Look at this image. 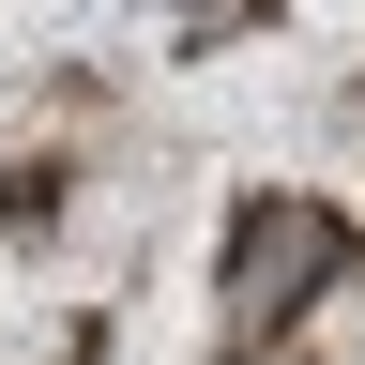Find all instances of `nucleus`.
<instances>
[{
    "instance_id": "f03ea898",
    "label": "nucleus",
    "mask_w": 365,
    "mask_h": 365,
    "mask_svg": "<svg viewBox=\"0 0 365 365\" xmlns=\"http://www.w3.org/2000/svg\"><path fill=\"white\" fill-rule=\"evenodd\" d=\"M0 228H61V168H16V182H0Z\"/></svg>"
},
{
    "instance_id": "f257e3e1",
    "label": "nucleus",
    "mask_w": 365,
    "mask_h": 365,
    "mask_svg": "<svg viewBox=\"0 0 365 365\" xmlns=\"http://www.w3.org/2000/svg\"><path fill=\"white\" fill-rule=\"evenodd\" d=\"M350 274H365V228H350L335 198H289V182H274V198H244V213H228V244H213L228 350H244L259 319H304L319 289H350Z\"/></svg>"
}]
</instances>
